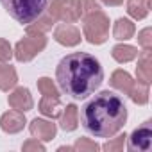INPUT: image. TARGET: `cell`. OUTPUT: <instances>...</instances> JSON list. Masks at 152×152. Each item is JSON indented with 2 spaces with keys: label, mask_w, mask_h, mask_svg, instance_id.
<instances>
[{
  "label": "cell",
  "mask_w": 152,
  "mask_h": 152,
  "mask_svg": "<svg viewBox=\"0 0 152 152\" xmlns=\"http://www.w3.org/2000/svg\"><path fill=\"white\" fill-rule=\"evenodd\" d=\"M56 81L64 95L83 100L100 88L104 70L95 56L86 52H72L56 66Z\"/></svg>",
  "instance_id": "1"
},
{
  "label": "cell",
  "mask_w": 152,
  "mask_h": 152,
  "mask_svg": "<svg viewBox=\"0 0 152 152\" xmlns=\"http://www.w3.org/2000/svg\"><path fill=\"white\" fill-rule=\"evenodd\" d=\"M79 118L90 134L97 138H111L124 129L127 122V107L118 95L106 90L81 107Z\"/></svg>",
  "instance_id": "2"
},
{
  "label": "cell",
  "mask_w": 152,
  "mask_h": 152,
  "mask_svg": "<svg viewBox=\"0 0 152 152\" xmlns=\"http://www.w3.org/2000/svg\"><path fill=\"white\" fill-rule=\"evenodd\" d=\"M0 4L18 23L29 25L45 13L48 0H0Z\"/></svg>",
  "instance_id": "3"
},
{
  "label": "cell",
  "mask_w": 152,
  "mask_h": 152,
  "mask_svg": "<svg viewBox=\"0 0 152 152\" xmlns=\"http://www.w3.org/2000/svg\"><path fill=\"white\" fill-rule=\"evenodd\" d=\"M83 34L91 45H102L109 38V18L102 13V9L84 15Z\"/></svg>",
  "instance_id": "4"
},
{
  "label": "cell",
  "mask_w": 152,
  "mask_h": 152,
  "mask_svg": "<svg viewBox=\"0 0 152 152\" xmlns=\"http://www.w3.org/2000/svg\"><path fill=\"white\" fill-rule=\"evenodd\" d=\"M47 11L64 23H75L83 16L81 0H48Z\"/></svg>",
  "instance_id": "5"
},
{
  "label": "cell",
  "mask_w": 152,
  "mask_h": 152,
  "mask_svg": "<svg viewBox=\"0 0 152 152\" xmlns=\"http://www.w3.org/2000/svg\"><path fill=\"white\" fill-rule=\"evenodd\" d=\"M47 47V38L41 32H27L23 39H20L15 47V57L18 61H31L34 59L43 48Z\"/></svg>",
  "instance_id": "6"
},
{
  "label": "cell",
  "mask_w": 152,
  "mask_h": 152,
  "mask_svg": "<svg viewBox=\"0 0 152 152\" xmlns=\"http://www.w3.org/2000/svg\"><path fill=\"white\" fill-rule=\"evenodd\" d=\"M152 122L147 120L143 122L138 129L132 131V134L129 136V143H127V148L129 150H138V152H145L150 148L152 145Z\"/></svg>",
  "instance_id": "7"
},
{
  "label": "cell",
  "mask_w": 152,
  "mask_h": 152,
  "mask_svg": "<svg viewBox=\"0 0 152 152\" xmlns=\"http://www.w3.org/2000/svg\"><path fill=\"white\" fill-rule=\"evenodd\" d=\"M54 39L64 47H75L81 43V31L72 23H59L54 29Z\"/></svg>",
  "instance_id": "8"
},
{
  "label": "cell",
  "mask_w": 152,
  "mask_h": 152,
  "mask_svg": "<svg viewBox=\"0 0 152 152\" xmlns=\"http://www.w3.org/2000/svg\"><path fill=\"white\" fill-rule=\"evenodd\" d=\"M0 127H2L4 132H9V134L20 132L25 127V115L22 111H16V109L7 111L0 118Z\"/></svg>",
  "instance_id": "9"
},
{
  "label": "cell",
  "mask_w": 152,
  "mask_h": 152,
  "mask_svg": "<svg viewBox=\"0 0 152 152\" xmlns=\"http://www.w3.org/2000/svg\"><path fill=\"white\" fill-rule=\"evenodd\" d=\"M29 131H31V134L36 140L50 141L56 136L57 129H56V124H52V122H47V120H41V118H34L32 124L29 125Z\"/></svg>",
  "instance_id": "10"
},
{
  "label": "cell",
  "mask_w": 152,
  "mask_h": 152,
  "mask_svg": "<svg viewBox=\"0 0 152 152\" xmlns=\"http://www.w3.org/2000/svg\"><path fill=\"white\" fill-rule=\"evenodd\" d=\"M7 100H9V106H11L13 109L22 111V113L32 109V106H34L32 97H31V91H29L27 88H16V90L9 95Z\"/></svg>",
  "instance_id": "11"
},
{
  "label": "cell",
  "mask_w": 152,
  "mask_h": 152,
  "mask_svg": "<svg viewBox=\"0 0 152 152\" xmlns=\"http://www.w3.org/2000/svg\"><path fill=\"white\" fill-rule=\"evenodd\" d=\"M136 77H138L140 83L150 84V79H152V57H150V50H143L141 54H138Z\"/></svg>",
  "instance_id": "12"
},
{
  "label": "cell",
  "mask_w": 152,
  "mask_h": 152,
  "mask_svg": "<svg viewBox=\"0 0 152 152\" xmlns=\"http://www.w3.org/2000/svg\"><path fill=\"white\" fill-rule=\"evenodd\" d=\"M59 125L64 131L77 129V125H79V109H77V106L68 104L66 107H63V111L59 115Z\"/></svg>",
  "instance_id": "13"
},
{
  "label": "cell",
  "mask_w": 152,
  "mask_h": 152,
  "mask_svg": "<svg viewBox=\"0 0 152 152\" xmlns=\"http://www.w3.org/2000/svg\"><path fill=\"white\" fill-rule=\"evenodd\" d=\"M109 83H111L113 88H116L118 91H122V93H125V95H129L131 90H132V86H134L132 77H131L125 70H115Z\"/></svg>",
  "instance_id": "14"
},
{
  "label": "cell",
  "mask_w": 152,
  "mask_h": 152,
  "mask_svg": "<svg viewBox=\"0 0 152 152\" xmlns=\"http://www.w3.org/2000/svg\"><path fill=\"white\" fill-rule=\"evenodd\" d=\"M134 32H136V27H134V23H132L131 20H127V18H118V20L115 22V25H113V36H115V39H118V41H127V39H131V38L134 36Z\"/></svg>",
  "instance_id": "15"
},
{
  "label": "cell",
  "mask_w": 152,
  "mask_h": 152,
  "mask_svg": "<svg viewBox=\"0 0 152 152\" xmlns=\"http://www.w3.org/2000/svg\"><path fill=\"white\" fill-rule=\"evenodd\" d=\"M63 107L64 106L61 104V99L59 97H43L39 100V111L45 116H50V118H59Z\"/></svg>",
  "instance_id": "16"
},
{
  "label": "cell",
  "mask_w": 152,
  "mask_h": 152,
  "mask_svg": "<svg viewBox=\"0 0 152 152\" xmlns=\"http://www.w3.org/2000/svg\"><path fill=\"white\" fill-rule=\"evenodd\" d=\"M56 18L45 9V13L41 15V16H38L32 23H29V25H25L27 27V32H41V34H45L47 31H50L54 25H56Z\"/></svg>",
  "instance_id": "17"
},
{
  "label": "cell",
  "mask_w": 152,
  "mask_h": 152,
  "mask_svg": "<svg viewBox=\"0 0 152 152\" xmlns=\"http://www.w3.org/2000/svg\"><path fill=\"white\" fill-rule=\"evenodd\" d=\"M16 83H18L16 70L11 64H0V90L9 91L11 88L16 86Z\"/></svg>",
  "instance_id": "18"
},
{
  "label": "cell",
  "mask_w": 152,
  "mask_h": 152,
  "mask_svg": "<svg viewBox=\"0 0 152 152\" xmlns=\"http://www.w3.org/2000/svg\"><path fill=\"white\" fill-rule=\"evenodd\" d=\"M113 57L118 61V63H129V61H132V59H136L138 57V48L136 47H132V45H125V43H120V45H116V47H113Z\"/></svg>",
  "instance_id": "19"
},
{
  "label": "cell",
  "mask_w": 152,
  "mask_h": 152,
  "mask_svg": "<svg viewBox=\"0 0 152 152\" xmlns=\"http://www.w3.org/2000/svg\"><path fill=\"white\" fill-rule=\"evenodd\" d=\"M150 0H127V13L134 20H143L148 15Z\"/></svg>",
  "instance_id": "20"
},
{
  "label": "cell",
  "mask_w": 152,
  "mask_h": 152,
  "mask_svg": "<svg viewBox=\"0 0 152 152\" xmlns=\"http://www.w3.org/2000/svg\"><path fill=\"white\" fill-rule=\"evenodd\" d=\"M129 97H131V100H132L134 104H147V102H148V84L140 83V81L134 83V86H132Z\"/></svg>",
  "instance_id": "21"
},
{
  "label": "cell",
  "mask_w": 152,
  "mask_h": 152,
  "mask_svg": "<svg viewBox=\"0 0 152 152\" xmlns=\"http://www.w3.org/2000/svg\"><path fill=\"white\" fill-rule=\"evenodd\" d=\"M38 90L41 91L43 97H59L57 88L54 86L52 79H48V77H41V79H38Z\"/></svg>",
  "instance_id": "22"
},
{
  "label": "cell",
  "mask_w": 152,
  "mask_h": 152,
  "mask_svg": "<svg viewBox=\"0 0 152 152\" xmlns=\"http://www.w3.org/2000/svg\"><path fill=\"white\" fill-rule=\"evenodd\" d=\"M111 138H113V136H111ZM125 138H127L125 134H120V136H116V138L109 140V141H107V143H106L102 148H104V150H109V152H111V150H120V148H124Z\"/></svg>",
  "instance_id": "23"
},
{
  "label": "cell",
  "mask_w": 152,
  "mask_h": 152,
  "mask_svg": "<svg viewBox=\"0 0 152 152\" xmlns=\"http://www.w3.org/2000/svg\"><path fill=\"white\" fill-rule=\"evenodd\" d=\"M11 56H13V48H11L9 41H7V39H4V38H0V63L9 61V59H11Z\"/></svg>",
  "instance_id": "24"
},
{
  "label": "cell",
  "mask_w": 152,
  "mask_h": 152,
  "mask_svg": "<svg viewBox=\"0 0 152 152\" xmlns=\"http://www.w3.org/2000/svg\"><path fill=\"white\" fill-rule=\"evenodd\" d=\"M150 27H145L140 34H138V43L143 47V50H150L152 47V38H150Z\"/></svg>",
  "instance_id": "25"
},
{
  "label": "cell",
  "mask_w": 152,
  "mask_h": 152,
  "mask_svg": "<svg viewBox=\"0 0 152 152\" xmlns=\"http://www.w3.org/2000/svg\"><path fill=\"white\" fill-rule=\"evenodd\" d=\"M81 7H83V15L95 13L100 11V2L99 0H81Z\"/></svg>",
  "instance_id": "26"
},
{
  "label": "cell",
  "mask_w": 152,
  "mask_h": 152,
  "mask_svg": "<svg viewBox=\"0 0 152 152\" xmlns=\"http://www.w3.org/2000/svg\"><path fill=\"white\" fill-rule=\"evenodd\" d=\"M73 148H77V150H97V148H100V147H99L95 141H88L86 138H81V140L75 141Z\"/></svg>",
  "instance_id": "27"
},
{
  "label": "cell",
  "mask_w": 152,
  "mask_h": 152,
  "mask_svg": "<svg viewBox=\"0 0 152 152\" xmlns=\"http://www.w3.org/2000/svg\"><path fill=\"white\" fill-rule=\"evenodd\" d=\"M29 148H36V150H45V147L38 141V140H31L23 145V150H29Z\"/></svg>",
  "instance_id": "28"
},
{
  "label": "cell",
  "mask_w": 152,
  "mask_h": 152,
  "mask_svg": "<svg viewBox=\"0 0 152 152\" xmlns=\"http://www.w3.org/2000/svg\"><path fill=\"white\" fill-rule=\"evenodd\" d=\"M102 4L106 6H111V7H116V6H122L124 4V0H100Z\"/></svg>",
  "instance_id": "29"
}]
</instances>
